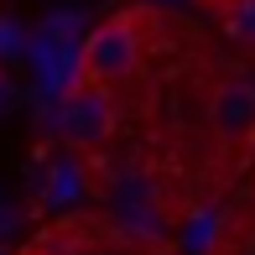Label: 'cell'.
<instances>
[{
    "label": "cell",
    "mask_w": 255,
    "mask_h": 255,
    "mask_svg": "<svg viewBox=\"0 0 255 255\" xmlns=\"http://www.w3.org/2000/svg\"><path fill=\"white\" fill-rule=\"evenodd\" d=\"M141 57H146V10H115L78 47V84L115 89L141 68Z\"/></svg>",
    "instance_id": "obj_1"
},
{
    "label": "cell",
    "mask_w": 255,
    "mask_h": 255,
    "mask_svg": "<svg viewBox=\"0 0 255 255\" xmlns=\"http://www.w3.org/2000/svg\"><path fill=\"white\" fill-rule=\"evenodd\" d=\"M208 130L235 156L255 146V89L245 78H224V84L208 94Z\"/></svg>",
    "instance_id": "obj_3"
},
{
    "label": "cell",
    "mask_w": 255,
    "mask_h": 255,
    "mask_svg": "<svg viewBox=\"0 0 255 255\" xmlns=\"http://www.w3.org/2000/svg\"><path fill=\"white\" fill-rule=\"evenodd\" d=\"M219 16H224V31H229V37H235L240 47L255 52V0H224Z\"/></svg>",
    "instance_id": "obj_4"
},
{
    "label": "cell",
    "mask_w": 255,
    "mask_h": 255,
    "mask_svg": "<svg viewBox=\"0 0 255 255\" xmlns=\"http://www.w3.org/2000/svg\"><path fill=\"white\" fill-rule=\"evenodd\" d=\"M203 5H214V10H219V5H224V0H203Z\"/></svg>",
    "instance_id": "obj_5"
},
{
    "label": "cell",
    "mask_w": 255,
    "mask_h": 255,
    "mask_svg": "<svg viewBox=\"0 0 255 255\" xmlns=\"http://www.w3.org/2000/svg\"><path fill=\"white\" fill-rule=\"evenodd\" d=\"M120 130V104L99 84H73L52 110V141L73 146V151H99Z\"/></svg>",
    "instance_id": "obj_2"
}]
</instances>
